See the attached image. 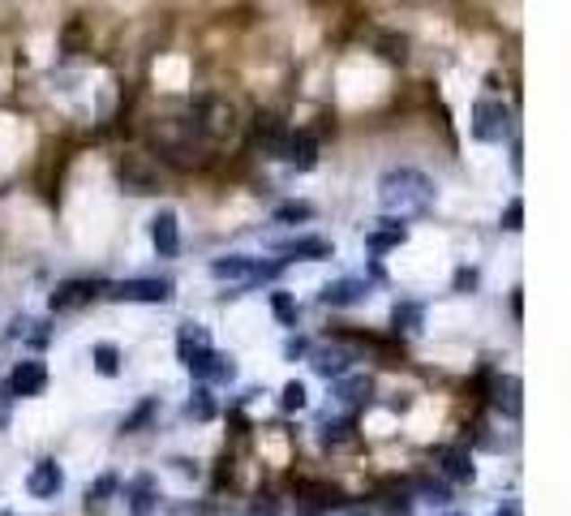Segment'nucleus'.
I'll list each match as a JSON object with an SVG mask.
<instances>
[{
    "instance_id": "obj_3",
    "label": "nucleus",
    "mask_w": 571,
    "mask_h": 516,
    "mask_svg": "<svg viewBox=\"0 0 571 516\" xmlns=\"http://www.w3.org/2000/svg\"><path fill=\"white\" fill-rule=\"evenodd\" d=\"M189 125L198 129V138L206 142V147H219V142H228L241 134V112L228 95L202 91V95L189 100Z\"/></svg>"
},
{
    "instance_id": "obj_4",
    "label": "nucleus",
    "mask_w": 571,
    "mask_h": 516,
    "mask_svg": "<svg viewBox=\"0 0 571 516\" xmlns=\"http://www.w3.org/2000/svg\"><path fill=\"white\" fill-rule=\"evenodd\" d=\"M211 280L215 284H228V289H241V293H254L262 284H276L284 276V262L279 258H258V254H219L211 258Z\"/></svg>"
},
{
    "instance_id": "obj_40",
    "label": "nucleus",
    "mask_w": 571,
    "mask_h": 516,
    "mask_svg": "<svg viewBox=\"0 0 571 516\" xmlns=\"http://www.w3.org/2000/svg\"><path fill=\"white\" fill-rule=\"evenodd\" d=\"M13 405H18V400H13V392L4 387V378H0V431L9 426V414H13Z\"/></svg>"
},
{
    "instance_id": "obj_26",
    "label": "nucleus",
    "mask_w": 571,
    "mask_h": 516,
    "mask_svg": "<svg viewBox=\"0 0 571 516\" xmlns=\"http://www.w3.org/2000/svg\"><path fill=\"white\" fill-rule=\"evenodd\" d=\"M267 306H271V315H276V323L284 332H296V327H301V301H296V293L271 289V293H267Z\"/></svg>"
},
{
    "instance_id": "obj_33",
    "label": "nucleus",
    "mask_w": 571,
    "mask_h": 516,
    "mask_svg": "<svg viewBox=\"0 0 571 516\" xmlns=\"http://www.w3.org/2000/svg\"><path fill=\"white\" fill-rule=\"evenodd\" d=\"M206 344H211L206 323H198V318H185V323H177V358H189L194 349H206Z\"/></svg>"
},
{
    "instance_id": "obj_8",
    "label": "nucleus",
    "mask_w": 571,
    "mask_h": 516,
    "mask_svg": "<svg viewBox=\"0 0 571 516\" xmlns=\"http://www.w3.org/2000/svg\"><path fill=\"white\" fill-rule=\"evenodd\" d=\"M117 181L125 194L134 199H151L163 190V173H159V159L146 156V151H129V156L117 159Z\"/></svg>"
},
{
    "instance_id": "obj_5",
    "label": "nucleus",
    "mask_w": 571,
    "mask_h": 516,
    "mask_svg": "<svg viewBox=\"0 0 571 516\" xmlns=\"http://www.w3.org/2000/svg\"><path fill=\"white\" fill-rule=\"evenodd\" d=\"M469 134L486 147H503L515 138V108L498 100V95H481L469 112Z\"/></svg>"
},
{
    "instance_id": "obj_10",
    "label": "nucleus",
    "mask_w": 571,
    "mask_h": 516,
    "mask_svg": "<svg viewBox=\"0 0 571 516\" xmlns=\"http://www.w3.org/2000/svg\"><path fill=\"white\" fill-rule=\"evenodd\" d=\"M103 280H91V276H69V280H60L57 289L48 293V310L52 315H78V310H86L91 301L103 298Z\"/></svg>"
},
{
    "instance_id": "obj_22",
    "label": "nucleus",
    "mask_w": 571,
    "mask_h": 516,
    "mask_svg": "<svg viewBox=\"0 0 571 516\" xmlns=\"http://www.w3.org/2000/svg\"><path fill=\"white\" fill-rule=\"evenodd\" d=\"M331 392H335V405L356 409V405H370V396H374V378L361 375V370H348V375H339L331 383Z\"/></svg>"
},
{
    "instance_id": "obj_12",
    "label": "nucleus",
    "mask_w": 571,
    "mask_h": 516,
    "mask_svg": "<svg viewBox=\"0 0 571 516\" xmlns=\"http://www.w3.org/2000/svg\"><path fill=\"white\" fill-rule=\"evenodd\" d=\"M374 293V280L370 276H339V280H327L322 289H318V301L327 306V310H353L361 301Z\"/></svg>"
},
{
    "instance_id": "obj_15",
    "label": "nucleus",
    "mask_w": 571,
    "mask_h": 516,
    "mask_svg": "<svg viewBox=\"0 0 571 516\" xmlns=\"http://www.w3.org/2000/svg\"><path fill=\"white\" fill-rule=\"evenodd\" d=\"M434 469L443 482H452V486H464V482H473L477 477V465H473V448L460 439V443H447V448H438V460H434Z\"/></svg>"
},
{
    "instance_id": "obj_13",
    "label": "nucleus",
    "mask_w": 571,
    "mask_h": 516,
    "mask_svg": "<svg viewBox=\"0 0 571 516\" xmlns=\"http://www.w3.org/2000/svg\"><path fill=\"white\" fill-rule=\"evenodd\" d=\"M26 495L40 499V503H52V499L65 495V465L57 457H40L26 474Z\"/></svg>"
},
{
    "instance_id": "obj_42",
    "label": "nucleus",
    "mask_w": 571,
    "mask_h": 516,
    "mask_svg": "<svg viewBox=\"0 0 571 516\" xmlns=\"http://www.w3.org/2000/svg\"><path fill=\"white\" fill-rule=\"evenodd\" d=\"M520 310H524V298H520V289H515V293H512V315L520 318Z\"/></svg>"
},
{
    "instance_id": "obj_32",
    "label": "nucleus",
    "mask_w": 571,
    "mask_h": 516,
    "mask_svg": "<svg viewBox=\"0 0 571 516\" xmlns=\"http://www.w3.org/2000/svg\"><path fill=\"white\" fill-rule=\"evenodd\" d=\"M155 417H159V396H142L129 414L120 417V435H142Z\"/></svg>"
},
{
    "instance_id": "obj_24",
    "label": "nucleus",
    "mask_w": 571,
    "mask_h": 516,
    "mask_svg": "<svg viewBox=\"0 0 571 516\" xmlns=\"http://www.w3.org/2000/svg\"><path fill=\"white\" fill-rule=\"evenodd\" d=\"M404 486L413 491L417 503H434V508H447L452 503V482H443L438 474H413Z\"/></svg>"
},
{
    "instance_id": "obj_43",
    "label": "nucleus",
    "mask_w": 571,
    "mask_h": 516,
    "mask_svg": "<svg viewBox=\"0 0 571 516\" xmlns=\"http://www.w3.org/2000/svg\"><path fill=\"white\" fill-rule=\"evenodd\" d=\"M438 516H464V512H438Z\"/></svg>"
},
{
    "instance_id": "obj_34",
    "label": "nucleus",
    "mask_w": 571,
    "mask_h": 516,
    "mask_svg": "<svg viewBox=\"0 0 571 516\" xmlns=\"http://www.w3.org/2000/svg\"><path fill=\"white\" fill-rule=\"evenodd\" d=\"M374 48H378V57H382V60H391V65H404L413 43H408V35H400V31H382Z\"/></svg>"
},
{
    "instance_id": "obj_21",
    "label": "nucleus",
    "mask_w": 571,
    "mask_h": 516,
    "mask_svg": "<svg viewBox=\"0 0 571 516\" xmlns=\"http://www.w3.org/2000/svg\"><path fill=\"white\" fill-rule=\"evenodd\" d=\"M486 405H490L494 414H503L507 422H520V378L515 375H490Z\"/></svg>"
},
{
    "instance_id": "obj_25",
    "label": "nucleus",
    "mask_w": 571,
    "mask_h": 516,
    "mask_svg": "<svg viewBox=\"0 0 571 516\" xmlns=\"http://www.w3.org/2000/svg\"><path fill=\"white\" fill-rule=\"evenodd\" d=\"M185 417H189V422H198V426L215 422V417H219V396H215V387H206V383H194V392L185 396Z\"/></svg>"
},
{
    "instance_id": "obj_29",
    "label": "nucleus",
    "mask_w": 571,
    "mask_h": 516,
    "mask_svg": "<svg viewBox=\"0 0 571 516\" xmlns=\"http://www.w3.org/2000/svg\"><path fill=\"white\" fill-rule=\"evenodd\" d=\"M91 366H95V375L117 378L120 370H125V353H120V344H112V340H99V344H91Z\"/></svg>"
},
{
    "instance_id": "obj_9",
    "label": "nucleus",
    "mask_w": 571,
    "mask_h": 516,
    "mask_svg": "<svg viewBox=\"0 0 571 516\" xmlns=\"http://www.w3.org/2000/svg\"><path fill=\"white\" fill-rule=\"evenodd\" d=\"M305 361H310V370H314L318 378L335 383L339 375L356 370V361H361V349H356L348 336H335V340H327V344H310Z\"/></svg>"
},
{
    "instance_id": "obj_17",
    "label": "nucleus",
    "mask_w": 571,
    "mask_h": 516,
    "mask_svg": "<svg viewBox=\"0 0 571 516\" xmlns=\"http://www.w3.org/2000/svg\"><path fill=\"white\" fill-rule=\"evenodd\" d=\"M288 129H293V125H288V120L279 117L276 108H258L254 117H250V138H254L258 147H262V151H267L271 159H276V151L284 147V138H288Z\"/></svg>"
},
{
    "instance_id": "obj_16",
    "label": "nucleus",
    "mask_w": 571,
    "mask_h": 516,
    "mask_svg": "<svg viewBox=\"0 0 571 516\" xmlns=\"http://www.w3.org/2000/svg\"><path fill=\"white\" fill-rule=\"evenodd\" d=\"M120 499H125L129 516H155L159 503H163L155 474H134L129 482H120Z\"/></svg>"
},
{
    "instance_id": "obj_23",
    "label": "nucleus",
    "mask_w": 571,
    "mask_h": 516,
    "mask_svg": "<svg viewBox=\"0 0 571 516\" xmlns=\"http://www.w3.org/2000/svg\"><path fill=\"white\" fill-rule=\"evenodd\" d=\"M426 315H430V306H426V301L400 298L391 306V332H395V336H417V332H426Z\"/></svg>"
},
{
    "instance_id": "obj_20",
    "label": "nucleus",
    "mask_w": 571,
    "mask_h": 516,
    "mask_svg": "<svg viewBox=\"0 0 571 516\" xmlns=\"http://www.w3.org/2000/svg\"><path fill=\"white\" fill-rule=\"evenodd\" d=\"M400 245H408V224L395 219V216H382L374 228L365 233V254L370 258L391 254V250H400Z\"/></svg>"
},
{
    "instance_id": "obj_35",
    "label": "nucleus",
    "mask_w": 571,
    "mask_h": 516,
    "mask_svg": "<svg viewBox=\"0 0 571 516\" xmlns=\"http://www.w3.org/2000/svg\"><path fill=\"white\" fill-rule=\"evenodd\" d=\"M279 409H284V414H305V409H310V387H305L301 378H288V383L279 387Z\"/></svg>"
},
{
    "instance_id": "obj_18",
    "label": "nucleus",
    "mask_w": 571,
    "mask_h": 516,
    "mask_svg": "<svg viewBox=\"0 0 571 516\" xmlns=\"http://www.w3.org/2000/svg\"><path fill=\"white\" fill-rule=\"evenodd\" d=\"M151 250L159 258H177L180 254V216L177 207H159L151 216Z\"/></svg>"
},
{
    "instance_id": "obj_30",
    "label": "nucleus",
    "mask_w": 571,
    "mask_h": 516,
    "mask_svg": "<svg viewBox=\"0 0 571 516\" xmlns=\"http://www.w3.org/2000/svg\"><path fill=\"white\" fill-rule=\"evenodd\" d=\"M361 431H356V417H335L322 422V448H356Z\"/></svg>"
},
{
    "instance_id": "obj_2",
    "label": "nucleus",
    "mask_w": 571,
    "mask_h": 516,
    "mask_svg": "<svg viewBox=\"0 0 571 516\" xmlns=\"http://www.w3.org/2000/svg\"><path fill=\"white\" fill-rule=\"evenodd\" d=\"M146 142H151V156L159 164H172V168H198L206 159V142L198 138V129L189 125V117H163L146 129Z\"/></svg>"
},
{
    "instance_id": "obj_28",
    "label": "nucleus",
    "mask_w": 571,
    "mask_h": 516,
    "mask_svg": "<svg viewBox=\"0 0 571 516\" xmlns=\"http://www.w3.org/2000/svg\"><path fill=\"white\" fill-rule=\"evenodd\" d=\"M117 495H120V474H112V469H108V474H99L95 482L86 486V499H82V508H86V512H99V508H108V503H112Z\"/></svg>"
},
{
    "instance_id": "obj_7",
    "label": "nucleus",
    "mask_w": 571,
    "mask_h": 516,
    "mask_svg": "<svg viewBox=\"0 0 571 516\" xmlns=\"http://www.w3.org/2000/svg\"><path fill=\"white\" fill-rule=\"evenodd\" d=\"M180 366L194 375V383H206V387H233L241 375V366L233 353H224L215 344H206V349H194L189 358H180Z\"/></svg>"
},
{
    "instance_id": "obj_11",
    "label": "nucleus",
    "mask_w": 571,
    "mask_h": 516,
    "mask_svg": "<svg viewBox=\"0 0 571 516\" xmlns=\"http://www.w3.org/2000/svg\"><path fill=\"white\" fill-rule=\"evenodd\" d=\"M48 383H52V370H48V361L43 358H18L13 366H9V375H4V387L13 392V400L43 396Z\"/></svg>"
},
{
    "instance_id": "obj_27",
    "label": "nucleus",
    "mask_w": 571,
    "mask_h": 516,
    "mask_svg": "<svg viewBox=\"0 0 571 516\" xmlns=\"http://www.w3.org/2000/svg\"><path fill=\"white\" fill-rule=\"evenodd\" d=\"M374 503H378V512H382V516H413V512H417V499H413V491H408L404 482H395V486H382Z\"/></svg>"
},
{
    "instance_id": "obj_14",
    "label": "nucleus",
    "mask_w": 571,
    "mask_h": 516,
    "mask_svg": "<svg viewBox=\"0 0 571 516\" xmlns=\"http://www.w3.org/2000/svg\"><path fill=\"white\" fill-rule=\"evenodd\" d=\"M276 254L284 267H293V262H327V258H335V245L327 237H318V233H296V237L279 241Z\"/></svg>"
},
{
    "instance_id": "obj_31",
    "label": "nucleus",
    "mask_w": 571,
    "mask_h": 516,
    "mask_svg": "<svg viewBox=\"0 0 571 516\" xmlns=\"http://www.w3.org/2000/svg\"><path fill=\"white\" fill-rule=\"evenodd\" d=\"M314 216H318L314 202H305V199H284L276 211H271V224H279V228H296V224H310Z\"/></svg>"
},
{
    "instance_id": "obj_39",
    "label": "nucleus",
    "mask_w": 571,
    "mask_h": 516,
    "mask_svg": "<svg viewBox=\"0 0 571 516\" xmlns=\"http://www.w3.org/2000/svg\"><path fill=\"white\" fill-rule=\"evenodd\" d=\"M477 289V267H460L455 271V293H473Z\"/></svg>"
},
{
    "instance_id": "obj_1",
    "label": "nucleus",
    "mask_w": 571,
    "mask_h": 516,
    "mask_svg": "<svg viewBox=\"0 0 571 516\" xmlns=\"http://www.w3.org/2000/svg\"><path fill=\"white\" fill-rule=\"evenodd\" d=\"M438 199V185H434L421 168L413 164H395L378 177V207L395 219H408V216H426Z\"/></svg>"
},
{
    "instance_id": "obj_19",
    "label": "nucleus",
    "mask_w": 571,
    "mask_h": 516,
    "mask_svg": "<svg viewBox=\"0 0 571 516\" xmlns=\"http://www.w3.org/2000/svg\"><path fill=\"white\" fill-rule=\"evenodd\" d=\"M276 159H284L296 173H314L318 168V138L305 134V129H288V138H284V147L276 151Z\"/></svg>"
},
{
    "instance_id": "obj_6",
    "label": "nucleus",
    "mask_w": 571,
    "mask_h": 516,
    "mask_svg": "<svg viewBox=\"0 0 571 516\" xmlns=\"http://www.w3.org/2000/svg\"><path fill=\"white\" fill-rule=\"evenodd\" d=\"M108 301H125V306H172L177 284L168 276H129V280H112L103 289Z\"/></svg>"
},
{
    "instance_id": "obj_41",
    "label": "nucleus",
    "mask_w": 571,
    "mask_h": 516,
    "mask_svg": "<svg viewBox=\"0 0 571 516\" xmlns=\"http://www.w3.org/2000/svg\"><path fill=\"white\" fill-rule=\"evenodd\" d=\"M494 516H520V503H515V499H507V503H503Z\"/></svg>"
},
{
    "instance_id": "obj_36",
    "label": "nucleus",
    "mask_w": 571,
    "mask_h": 516,
    "mask_svg": "<svg viewBox=\"0 0 571 516\" xmlns=\"http://www.w3.org/2000/svg\"><path fill=\"white\" fill-rule=\"evenodd\" d=\"M498 224H503L507 233H520V228H524V199H520V194L507 199V211L498 216Z\"/></svg>"
},
{
    "instance_id": "obj_38",
    "label": "nucleus",
    "mask_w": 571,
    "mask_h": 516,
    "mask_svg": "<svg viewBox=\"0 0 571 516\" xmlns=\"http://www.w3.org/2000/svg\"><path fill=\"white\" fill-rule=\"evenodd\" d=\"M305 353H310V336L288 332V340H284V361H305Z\"/></svg>"
},
{
    "instance_id": "obj_37",
    "label": "nucleus",
    "mask_w": 571,
    "mask_h": 516,
    "mask_svg": "<svg viewBox=\"0 0 571 516\" xmlns=\"http://www.w3.org/2000/svg\"><path fill=\"white\" fill-rule=\"evenodd\" d=\"M279 508H284V503H279V495H271V491H267V495H254V499H250L245 516H279Z\"/></svg>"
}]
</instances>
